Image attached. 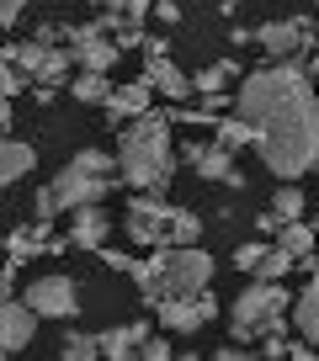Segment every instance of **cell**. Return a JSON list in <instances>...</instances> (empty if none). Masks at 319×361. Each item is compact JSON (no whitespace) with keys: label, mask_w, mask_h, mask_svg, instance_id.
<instances>
[{"label":"cell","mask_w":319,"mask_h":361,"mask_svg":"<svg viewBox=\"0 0 319 361\" xmlns=\"http://www.w3.org/2000/svg\"><path fill=\"white\" fill-rule=\"evenodd\" d=\"M59 96H64V90H59V85H32V102H37V106H54Z\"/></svg>","instance_id":"43"},{"label":"cell","mask_w":319,"mask_h":361,"mask_svg":"<svg viewBox=\"0 0 319 361\" xmlns=\"http://www.w3.org/2000/svg\"><path fill=\"white\" fill-rule=\"evenodd\" d=\"M229 43L245 48V43H255V32H251V27H229Z\"/></svg>","instance_id":"44"},{"label":"cell","mask_w":319,"mask_h":361,"mask_svg":"<svg viewBox=\"0 0 319 361\" xmlns=\"http://www.w3.org/2000/svg\"><path fill=\"white\" fill-rule=\"evenodd\" d=\"M102 335V361H138L149 340V324L144 319H128V324H112V329H96Z\"/></svg>","instance_id":"14"},{"label":"cell","mask_w":319,"mask_h":361,"mask_svg":"<svg viewBox=\"0 0 319 361\" xmlns=\"http://www.w3.org/2000/svg\"><path fill=\"white\" fill-rule=\"evenodd\" d=\"M155 16L165 27H176V22H181V6H176V0H155Z\"/></svg>","instance_id":"41"},{"label":"cell","mask_w":319,"mask_h":361,"mask_svg":"<svg viewBox=\"0 0 319 361\" xmlns=\"http://www.w3.org/2000/svg\"><path fill=\"white\" fill-rule=\"evenodd\" d=\"M293 329L298 340H319V282L308 276V287L293 298Z\"/></svg>","instance_id":"18"},{"label":"cell","mask_w":319,"mask_h":361,"mask_svg":"<svg viewBox=\"0 0 319 361\" xmlns=\"http://www.w3.org/2000/svg\"><path fill=\"white\" fill-rule=\"evenodd\" d=\"M234 80H245L234 59H218V64L197 69V75H192V85H197V102H213V96H224V90L234 85Z\"/></svg>","instance_id":"17"},{"label":"cell","mask_w":319,"mask_h":361,"mask_svg":"<svg viewBox=\"0 0 319 361\" xmlns=\"http://www.w3.org/2000/svg\"><path fill=\"white\" fill-rule=\"evenodd\" d=\"M112 43H117V48L128 54V48H149V37H144V27H123V32H117Z\"/></svg>","instance_id":"38"},{"label":"cell","mask_w":319,"mask_h":361,"mask_svg":"<svg viewBox=\"0 0 319 361\" xmlns=\"http://www.w3.org/2000/svg\"><path fill=\"white\" fill-rule=\"evenodd\" d=\"M64 213V207H59V197H54V186H43V192L32 197V224H54V218Z\"/></svg>","instance_id":"32"},{"label":"cell","mask_w":319,"mask_h":361,"mask_svg":"<svg viewBox=\"0 0 319 361\" xmlns=\"http://www.w3.org/2000/svg\"><path fill=\"white\" fill-rule=\"evenodd\" d=\"M144 80L155 85V96H171V106H181V102L197 96L192 75H181V69L171 64V48L160 43V37H149V48H144Z\"/></svg>","instance_id":"8"},{"label":"cell","mask_w":319,"mask_h":361,"mask_svg":"<svg viewBox=\"0 0 319 361\" xmlns=\"http://www.w3.org/2000/svg\"><path fill=\"white\" fill-rule=\"evenodd\" d=\"M171 106H155V112L133 117V123L117 133V176L133 192H165L176 180V149H171Z\"/></svg>","instance_id":"2"},{"label":"cell","mask_w":319,"mask_h":361,"mask_svg":"<svg viewBox=\"0 0 319 361\" xmlns=\"http://www.w3.org/2000/svg\"><path fill=\"white\" fill-rule=\"evenodd\" d=\"M102 112H107V123H112V128H123V123H133V117L155 112V85H149L144 75L128 80V85H117V90H112V102H107Z\"/></svg>","instance_id":"12"},{"label":"cell","mask_w":319,"mask_h":361,"mask_svg":"<svg viewBox=\"0 0 319 361\" xmlns=\"http://www.w3.org/2000/svg\"><path fill=\"white\" fill-rule=\"evenodd\" d=\"M16 128V112H11V102H0V133H11Z\"/></svg>","instance_id":"45"},{"label":"cell","mask_w":319,"mask_h":361,"mask_svg":"<svg viewBox=\"0 0 319 361\" xmlns=\"http://www.w3.org/2000/svg\"><path fill=\"white\" fill-rule=\"evenodd\" d=\"M155 319L171 329V335H192V329H203V324H207V314H203V293H197V298H160Z\"/></svg>","instance_id":"15"},{"label":"cell","mask_w":319,"mask_h":361,"mask_svg":"<svg viewBox=\"0 0 319 361\" xmlns=\"http://www.w3.org/2000/svg\"><path fill=\"white\" fill-rule=\"evenodd\" d=\"M203 218L192 213V207H171V218H165V239L171 245H203Z\"/></svg>","instance_id":"22"},{"label":"cell","mask_w":319,"mask_h":361,"mask_svg":"<svg viewBox=\"0 0 319 361\" xmlns=\"http://www.w3.org/2000/svg\"><path fill=\"white\" fill-rule=\"evenodd\" d=\"M128 27H144V16H155V0H128Z\"/></svg>","instance_id":"39"},{"label":"cell","mask_w":319,"mask_h":361,"mask_svg":"<svg viewBox=\"0 0 319 361\" xmlns=\"http://www.w3.org/2000/svg\"><path fill=\"white\" fill-rule=\"evenodd\" d=\"M102 11H128V0H102Z\"/></svg>","instance_id":"49"},{"label":"cell","mask_w":319,"mask_h":361,"mask_svg":"<svg viewBox=\"0 0 319 361\" xmlns=\"http://www.w3.org/2000/svg\"><path fill=\"white\" fill-rule=\"evenodd\" d=\"M176 159H181V165H192V170H197V180H207V186H229V192L251 186V180H245V170L234 165V154H229L224 144H203V138H186V144L176 149Z\"/></svg>","instance_id":"6"},{"label":"cell","mask_w":319,"mask_h":361,"mask_svg":"<svg viewBox=\"0 0 319 361\" xmlns=\"http://www.w3.org/2000/svg\"><path fill=\"white\" fill-rule=\"evenodd\" d=\"M43 54H48L43 43H6V54H0V64H16V69H27V75L37 80V69H43Z\"/></svg>","instance_id":"25"},{"label":"cell","mask_w":319,"mask_h":361,"mask_svg":"<svg viewBox=\"0 0 319 361\" xmlns=\"http://www.w3.org/2000/svg\"><path fill=\"white\" fill-rule=\"evenodd\" d=\"M96 255H102V266H107V271H117V276H133V266H138L133 255H123V250H112V245L96 250Z\"/></svg>","instance_id":"33"},{"label":"cell","mask_w":319,"mask_h":361,"mask_svg":"<svg viewBox=\"0 0 319 361\" xmlns=\"http://www.w3.org/2000/svg\"><path fill=\"white\" fill-rule=\"evenodd\" d=\"M138 361H176L171 356V340H165V335H149L144 350H138Z\"/></svg>","instance_id":"35"},{"label":"cell","mask_w":319,"mask_h":361,"mask_svg":"<svg viewBox=\"0 0 319 361\" xmlns=\"http://www.w3.org/2000/svg\"><path fill=\"white\" fill-rule=\"evenodd\" d=\"M27 303L37 308V319H75L80 314V287H75V276H37L32 287H27Z\"/></svg>","instance_id":"9"},{"label":"cell","mask_w":319,"mask_h":361,"mask_svg":"<svg viewBox=\"0 0 319 361\" xmlns=\"http://www.w3.org/2000/svg\"><path fill=\"white\" fill-rule=\"evenodd\" d=\"M287 271H298V255H293V250H282V245H272V255H266L261 271H255V282H282Z\"/></svg>","instance_id":"27"},{"label":"cell","mask_w":319,"mask_h":361,"mask_svg":"<svg viewBox=\"0 0 319 361\" xmlns=\"http://www.w3.org/2000/svg\"><path fill=\"white\" fill-rule=\"evenodd\" d=\"M298 271H308V276L319 282V255H303V260H298Z\"/></svg>","instance_id":"46"},{"label":"cell","mask_w":319,"mask_h":361,"mask_svg":"<svg viewBox=\"0 0 319 361\" xmlns=\"http://www.w3.org/2000/svg\"><path fill=\"white\" fill-rule=\"evenodd\" d=\"M69 48H75V64L85 69V75H112V64L123 59V48L96 27V16H91V22H80L75 32H69Z\"/></svg>","instance_id":"10"},{"label":"cell","mask_w":319,"mask_h":361,"mask_svg":"<svg viewBox=\"0 0 319 361\" xmlns=\"http://www.w3.org/2000/svg\"><path fill=\"white\" fill-rule=\"evenodd\" d=\"M32 85V75L16 64H0V102H11V96H22V90Z\"/></svg>","instance_id":"29"},{"label":"cell","mask_w":319,"mask_h":361,"mask_svg":"<svg viewBox=\"0 0 319 361\" xmlns=\"http://www.w3.org/2000/svg\"><path fill=\"white\" fill-rule=\"evenodd\" d=\"M112 90H117V85H112L107 75H85V69L69 80V96H75L80 106H107V102H112Z\"/></svg>","instance_id":"20"},{"label":"cell","mask_w":319,"mask_h":361,"mask_svg":"<svg viewBox=\"0 0 319 361\" xmlns=\"http://www.w3.org/2000/svg\"><path fill=\"white\" fill-rule=\"evenodd\" d=\"M314 361H319V350H314Z\"/></svg>","instance_id":"52"},{"label":"cell","mask_w":319,"mask_h":361,"mask_svg":"<svg viewBox=\"0 0 319 361\" xmlns=\"http://www.w3.org/2000/svg\"><path fill=\"white\" fill-rule=\"evenodd\" d=\"M16 271H22V260H6V266H0V303H6V298H22L16 293Z\"/></svg>","instance_id":"37"},{"label":"cell","mask_w":319,"mask_h":361,"mask_svg":"<svg viewBox=\"0 0 319 361\" xmlns=\"http://www.w3.org/2000/svg\"><path fill=\"white\" fill-rule=\"evenodd\" d=\"M207 361H261V350H245V345H234V340H229V345H218Z\"/></svg>","instance_id":"36"},{"label":"cell","mask_w":319,"mask_h":361,"mask_svg":"<svg viewBox=\"0 0 319 361\" xmlns=\"http://www.w3.org/2000/svg\"><path fill=\"white\" fill-rule=\"evenodd\" d=\"M308 75H314V85H319V48L308 54Z\"/></svg>","instance_id":"48"},{"label":"cell","mask_w":319,"mask_h":361,"mask_svg":"<svg viewBox=\"0 0 319 361\" xmlns=\"http://www.w3.org/2000/svg\"><path fill=\"white\" fill-rule=\"evenodd\" d=\"M176 361H207V356H197V350H181V356H176Z\"/></svg>","instance_id":"50"},{"label":"cell","mask_w":319,"mask_h":361,"mask_svg":"<svg viewBox=\"0 0 319 361\" xmlns=\"http://www.w3.org/2000/svg\"><path fill=\"white\" fill-rule=\"evenodd\" d=\"M27 11V0H0V27H16Z\"/></svg>","instance_id":"40"},{"label":"cell","mask_w":319,"mask_h":361,"mask_svg":"<svg viewBox=\"0 0 319 361\" xmlns=\"http://www.w3.org/2000/svg\"><path fill=\"white\" fill-rule=\"evenodd\" d=\"M266 255H272V245H261V239H255V245H239V250H234V266H239V271H251V276H255Z\"/></svg>","instance_id":"31"},{"label":"cell","mask_w":319,"mask_h":361,"mask_svg":"<svg viewBox=\"0 0 319 361\" xmlns=\"http://www.w3.org/2000/svg\"><path fill=\"white\" fill-rule=\"evenodd\" d=\"M287 324H293V293L282 282H251L229 303L234 345H261L266 335H287Z\"/></svg>","instance_id":"3"},{"label":"cell","mask_w":319,"mask_h":361,"mask_svg":"<svg viewBox=\"0 0 319 361\" xmlns=\"http://www.w3.org/2000/svg\"><path fill=\"white\" fill-rule=\"evenodd\" d=\"M314 75L298 59L261 64L234 85V117L261 128L255 154L277 180H303L319 165V96Z\"/></svg>","instance_id":"1"},{"label":"cell","mask_w":319,"mask_h":361,"mask_svg":"<svg viewBox=\"0 0 319 361\" xmlns=\"http://www.w3.org/2000/svg\"><path fill=\"white\" fill-rule=\"evenodd\" d=\"M255 234H272V239H277V234H282V218H277L272 207H266V213L255 218Z\"/></svg>","instance_id":"42"},{"label":"cell","mask_w":319,"mask_h":361,"mask_svg":"<svg viewBox=\"0 0 319 361\" xmlns=\"http://www.w3.org/2000/svg\"><path fill=\"white\" fill-rule=\"evenodd\" d=\"M59 361H102V335H91V329H64Z\"/></svg>","instance_id":"21"},{"label":"cell","mask_w":319,"mask_h":361,"mask_svg":"<svg viewBox=\"0 0 319 361\" xmlns=\"http://www.w3.org/2000/svg\"><path fill=\"white\" fill-rule=\"evenodd\" d=\"M112 218H107V207L102 202H91V207H75L69 213V239H75V250H107V239H112Z\"/></svg>","instance_id":"13"},{"label":"cell","mask_w":319,"mask_h":361,"mask_svg":"<svg viewBox=\"0 0 319 361\" xmlns=\"http://www.w3.org/2000/svg\"><path fill=\"white\" fill-rule=\"evenodd\" d=\"M314 228H319V213H314Z\"/></svg>","instance_id":"51"},{"label":"cell","mask_w":319,"mask_h":361,"mask_svg":"<svg viewBox=\"0 0 319 361\" xmlns=\"http://www.w3.org/2000/svg\"><path fill=\"white\" fill-rule=\"evenodd\" d=\"M303 186H298V180H282V186H277L272 192V213L282 218V224H303Z\"/></svg>","instance_id":"24"},{"label":"cell","mask_w":319,"mask_h":361,"mask_svg":"<svg viewBox=\"0 0 319 361\" xmlns=\"http://www.w3.org/2000/svg\"><path fill=\"white\" fill-rule=\"evenodd\" d=\"M314 234H319L314 224H282V234H277V245H282V250H293V255L303 260V255H314Z\"/></svg>","instance_id":"26"},{"label":"cell","mask_w":319,"mask_h":361,"mask_svg":"<svg viewBox=\"0 0 319 361\" xmlns=\"http://www.w3.org/2000/svg\"><path fill=\"white\" fill-rule=\"evenodd\" d=\"M239 6H245V0H218V16H234Z\"/></svg>","instance_id":"47"},{"label":"cell","mask_w":319,"mask_h":361,"mask_svg":"<svg viewBox=\"0 0 319 361\" xmlns=\"http://www.w3.org/2000/svg\"><path fill=\"white\" fill-rule=\"evenodd\" d=\"M144 260L155 266V282L165 298H197L213 287V255L203 245H160Z\"/></svg>","instance_id":"5"},{"label":"cell","mask_w":319,"mask_h":361,"mask_svg":"<svg viewBox=\"0 0 319 361\" xmlns=\"http://www.w3.org/2000/svg\"><path fill=\"white\" fill-rule=\"evenodd\" d=\"M37 335V308L27 298H6L0 303V356H22Z\"/></svg>","instance_id":"11"},{"label":"cell","mask_w":319,"mask_h":361,"mask_svg":"<svg viewBox=\"0 0 319 361\" xmlns=\"http://www.w3.org/2000/svg\"><path fill=\"white\" fill-rule=\"evenodd\" d=\"M314 37H319V22H314L308 11L255 27V43L272 54V64H277V59H293V54H314Z\"/></svg>","instance_id":"7"},{"label":"cell","mask_w":319,"mask_h":361,"mask_svg":"<svg viewBox=\"0 0 319 361\" xmlns=\"http://www.w3.org/2000/svg\"><path fill=\"white\" fill-rule=\"evenodd\" d=\"M37 154L32 144H22V138H0V186H16L22 176H32Z\"/></svg>","instance_id":"16"},{"label":"cell","mask_w":319,"mask_h":361,"mask_svg":"<svg viewBox=\"0 0 319 361\" xmlns=\"http://www.w3.org/2000/svg\"><path fill=\"white\" fill-rule=\"evenodd\" d=\"M314 6H319V0H314Z\"/></svg>","instance_id":"53"},{"label":"cell","mask_w":319,"mask_h":361,"mask_svg":"<svg viewBox=\"0 0 319 361\" xmlns=\"http://www.w3.org/2000/svg\"><path fill=\"white\" fill-rule=\"evenodd\" d=\"M117 228H123L128 245H138V250H160V245H171V239H165V224H155V218H138V213H128Z\"/></svg>","instance_id":"23"},{"label":"cell","mask_w":319,"mask_h":361,"mask_svg":"<svg viewBox=\"0 0 319 361\" xmlns=\"http://www.w3.org/2000/svg\"><path fill=\"white\" fill-rule=\"evenodd\" d=\"M255 138H261V128H255V123H245V117H218V123H213V144H224L229 154L251 149Z\"/></svg>","instance_id":"19"},{"label":"cell","mask_w":319,"mask_h":361,"mask_svg":"<svg viewBox=\"0 0 319 361\" xmlns=\"http://www.w3.org/2000/svg\"><path fill=\"white\" fill-rule=\"evenodd\" d=\"M287 356H293V340L287 335H266L261 340V361H287Z\"/></svg>","instance_id":"34"},{"label":"cell","mask_w":319,"mask_h":361,"mask_svg":"<svg viewBox=\"0 0 319 361\" xmlns=\"http://www.w3.org/2000/svg\"><path fill=\"white\" fill-rule=\"evenodd\" d=\"M48 186H54V197H59L64 213L91 207V202H107V197L123 186V176H117V154H107V149H80Z\"/></svg>","instance_id":"4"},{"label":"cell","mask_w":319,"mask_h":361,"mask_svg":"<svg viewBox=\"0 0 319 361\" xmlns=\"http://www.w3.org/2000/svg\"><path fill=\"white\" fill-rule=\"evenodd\" d=\"M128 213L165 224V218H171V202H165V192H133V197H128Z\"/></svg>","instance_id":"28"},{"label":"cell","mask_w":319,"mask_h":361,"mask_svg":"<svg viewBox=\"0 0 319 361\" xmlns=\"http://www.w3.org/2000/svg\"><path fill=\"white\" fill-rule=\"evenodd\" d=\"M171 123L176 128H213L218 117L207 112V106H171Z\"/></svg>","instance_id":"30"}]
</instances>
